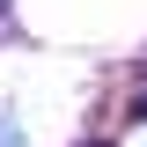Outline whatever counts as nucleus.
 Here are the masks:
<instances>
[{"label":"nucleus","mask_w":147,"mask_h":147,"mask_svg":"<svg viewBox=\"0 0 147 147\" xmlns=\"http://www.w3.org/2000/svg\"><path fill=\"white\" fill-rule=\"evenodd\" d=\"M88 147H103V140H88Z\"/></svg>","instance_id":"obj_1"}]
</instances>
